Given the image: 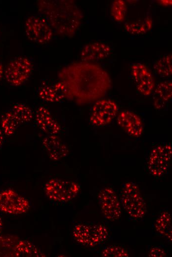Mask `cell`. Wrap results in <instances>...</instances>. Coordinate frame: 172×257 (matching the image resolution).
<instances>
[{"label": "cell", "mask_w": 172, "mask_h": 257, "mask_svg": "<svg viewBox=\"0 0 172 257\" xmlns=\"http://www.w3.org/2000/svg\"><path fill=\"white\" fill-rule=\"evenodd\" d=\"M172 222L171 214L167 210L162 212L155 223V229L160 235L172 240Z\"/></svg>", "instance_id": "d6986e66"}, {"label": "cell", "mask_w": 172, "mask_h": 257, "mask_svg": "<svg viewBox=\"0 0 172 257\" xmlns=\"http://www.w3.org/2000/svg\"><path fill=\"white\" fill-rule=\"evenodd\" d=\"M3 72H4L3 66L2 64V63L0 62V82L1 80L2 79V78L3 76Z\"/></svg>", "instance_id": "4dcf8cb0"}, {"label": "cell", "mask_w": 172, "mask_h": 257, "mask_svg": "<svg viewBox=\"0 0 172 257\" xmlns=\"http://www.w3.org/2000/svg\"><path fill=\"white\" fill-rule=\"evenodd\" d=\"M35 116L38 126L47 135H57L60 131L59 124L46 107L39 106L37 109Z\"/></svg>", "instance_id": "5bb4252c"}, {"label": "cell", "mask_w": 172, "mask_h": 257, "mask_svg": "<svg viewBox=\"0 0 172 257\" xmlns=\"http://www.w3.org/2000/svg\"><path fill=\"white\" fill-rule=\"evenodd\" d=\"M172 97V83L164 81L158 84L154 91L153 105L157 109L163 108Z\"/></svg>", "instance_id": "ac0fdd59"}, {"label": "cell", "mask_w": 172, "mask_h": 257, "mask_svg": "<svg viewBox=\"0 0 172 257\" xmlns=\"http://www.w3.org/2000/svg\"><path fill=\"white\" fill-rule=\"evenodd\" d=\"M73 235L80 244L88 247H96L107 241L109 233L106 227L101 224L80 223L75 226Z\"/></svg>", "instance_id": "277c9868"}, {"label": "cell", "mask_w": 172, "mask_h": 257, "mask_svg": "<svg viewBox=\"0 0 172 257\" xmlns=\"http://www.w3.org/2000/svg\"><path fill=\"white\" fill-rule=\"evenodd\" d=\"M11 111L20 124L28 123L33 118V113L31 109L23 103L15 104Z\"/></svg>", "instance_id": "d4e9b609"}, {"label": "cell", "mask_w": 172, "mask_h": 257, "mask_svg": "<svg viewBox=\"0 0 172 257\" xmlns=\"http://www.w3.org/2000/svg\"><path fill=\"white\" fill-rule=\"evenodd\" d=\"M2 227H3V222H2L1 218L0 217V234L1 232Z\"/></svg>", "instance_id": "1f68e13d"}, {"label": "cell", "mask_w": 172, "mask_h": 257, "mask_svg": "<svg viewBox=\"0 0 172 257\" xmlns=\"http://www.w3.org/2000/svg\"><path fill=\"white\" fill-rule=\"evenodd\" d=\"M172 157L171 144H160L153 148L149 155L147 168L150 174L155 177L165 174L170 166Z\"/></svg>", "instance_id": "52a82bcc"}, {"label": "cell", "mask_w": 172, "mask_h": 257, "mask_svg": "<svg viewBox=\"0 0 172 257\" xmlns=\"http://www.w3.org/2000/svg\"><path fill=\"white\" fill-rule=\"evenodd\" d=\"M25 31L27 39L38 44H45L53 37V31L43 17L30 16L25 22Z\"/></svg>", "instance_id": "ba28073f"}, {"label": "cell", "mask_w": 172, "mask_h": 257, "mask_svg": "<svg viewBox=\"0 0 172 257\" xmlns=\"http://www.w3.org/2000/svg\"><path fill=\"white\" fill-rule=\"evenodd\" d=\"M117 122L127 133L132 136L140 137L143 133L142 120L139 116L131 111H121L118 116Z\"/></svg>", "instance_id": "4fadbf2b"}, {"label": "cell", "mask_w": 172, "mask_h": 257, "mask_svg": "<svg viewBox=\"0 0 172 257\" xmlns=\"http://www.w3.org/2000/svg\"><path fill=\"white\" fill-rule=\"evenodd\" d=\"M118 111L117 104L109 99H99L94 102L90 116V123L95 126L102 127L112 122Z\"/></svg>", "instance_id": "30bf717a"}, {"label": "cell", "mask_w": 172, "mask_h": 257, "mask_svg": "<svg viewBox=\"0 0 172 257\" xmlns=\"http://www.w3.org/2000/svg\"><path fill=\"white\" fill-rule=\"evenodd\" d=\"M0 124L3 133L7 136L13 135L20 125L11 110L2 115Z\"/></svg>", "instance_id": "7402d4cb"}, {"label": "cell", "mask_w": 172, "mask_h": 257, "mask_svg": "<svg viewBox=\"0 0 172 257\" xmlns=\"http://www.w3.org/2000/svg\"><path fill=\"white\" fill-rule=\"evenodd\" d=\"M4 141V137L3 134V132L2 130L0 128V149L1 148Z\"/></svg>", "instance_id": "f546056e"}, {"label": "cell", "mask_w": 172, "mask_h": 257, "mask_svg": "<svg viewBox=\"0 0 172 257\" xmlns=\"http://www.w3.org/2000/svg\"><path fill=\"white\" fill-rule=\"evenodd\" d=\"M66 89V99L78 105L101 99L111 87V80L100 65L85 61L76 62L63 67L58 74Z\"/></svg>", "instance_id": "6da1fadb"}, {"label": "cell", "mask_w": 172, "mask_h": 257, "mask_svg": "<svg viewBox=\"0 0 172 257\" xmlns=\"http://www.w3.org/2000/svg\"><path fill=\"white\" fill-rule=\"evenodd\" d=\"M157 73L162 77H168L172 74V55L169 54L158 59L154 65Z\"/></svg>", "instance_id": "cb8c5ba5"}, {"label": "cell", "mask_w": 172, "mask_h": 257, "mask_svg": "<svg viewBox=\"0 0 172 257\" xmlns=\"http://www.w3.org/2000/svg\"><path fill=\"white\" fill-rule=\"evenodd\" d=\"M111 52V48L101 42H94L85 45L82 48L80 57L81 60L93 62L107 58Z\"/></svg>", "instance_id": "2e32d148"}, {"label": "cell", "mask_w": 172, "mask_h": 257, "mask_svg": "<svg viewBox=\"0 0 172 257\" xmlns=\"http://www.w3.org/2000/svg\"><path fill=\"white\" fill-rule=\"evenodd\" d=\"M37 5L42 17L58 35L72 37L82 22L83 13L74 0H39Z\"/></svg>", "instance_id": "7a4b0ae2"}, {"label": "cell", "mask_w": 172, "mask_h": 257, "mask_svg": "<svg viewBox=\"0 0 172 257\" xmlns=\"http://www.w3.org/2000/svg\"><path fill=\"white\" fill-rule=\"evenodd\" d=\"M97 199L101 211L106 219L115 221L119 219L122 206L119 197L112 188L106 187L100 190Z\"/></svg>", "instance_id": "9c48e42d"}, {"label": "cell", "mask_w": 172, "mask_h": 257, "mask_svg": "<svg viewBox=\"0 0 172 257\" xmlns=\"http://www.w3.org/2000/svg\"><path fill=\"white\" fill-rule=\"evenodd\" d=\"M103 257H128L129 253L126 249L119 245H111L104 248L101 252Z\"/></svg>", "instance_id": "4316f807"}, {"label": "cell", "mask_w": 172, "mask_h": 257, "mask_svg": "<svg viewBox=\"0 0 172 257\" xmlns=\"http://www.w3.org/2000/svg\"><path fill=\"white\" fill-rule=\"evenodd\" d=\"M30 207L28 201L11 189L0 192V210L5 213L18 214L26 213Z\"/></svg>", "instance_id": "8fae6325"}, {"label": "cell", "mask_w": 172, "mask_h": 257, "mask_svg": "<svg viewBox=\"0 0 172 257\" xmlns=\"http://www.w3.org/2000/svg\"><path fill=\"white\" fill-rule=\"evenodd\" d=\"M44 190L46 196L51 200L66 202L76 197L80 186L74 181L52 178L45 184Z\"/></svg>", "instance_id": "5b68a950"}, {"label": "cell", "mask_w": 172, "mask_h": 257, "mask_svg": "<svg viewBox=\"0 0 172 257\" xmlns=\"http://www.w3.org/2000/svg\"><path fill=\"white\" fill-rule=\"evenodd\" d=\"M42 143L49 158L52 161L60 160L68 154L67 146L57 135H47L43 138Z\"/></svg>", "instance_id": "9a60e30c"}, {"label": "cell", "mask_w": 172, "mask_h": 257, "mask_svg": "<svg viewBox=\"0 0 172 257\" xmlns=\"http://www.w3.org/2000/svg\"><path fill=\"white\" fill-rule=\"evenodd\" d=\"M127 12L126 2L123 0H115L113 1L111 8V14L117 22H123Z\"/></svg>", "instance_id": "484cf974"}, {"label": "cell", "mask_w": 172, "mask_h": 257, "mask_svg": "<svg viewBox=\"0 0 172 257\" xmlns=\"http://www.w3.org/2000/svg\"><path fill=\"white\" fill-rule=\"evenodd\" d=\"M18 240L13 236L0 235V257H15Z\"/></svg>", "instance_id": "603a6c76"}, {"label": "cell", "mask_w": 172, "mask_h": 257, "mask_svg": "<svg viewBox=\"0 0 172 257\" xmlns=\"http://www.w3.org/2000/svg\"><path fill=\"white\" fill-rule=\"evenodd\" d=\"M32 69V63L29 59L24 56H18L7 64L4 69L3 76L9 85L18 86L29 79Z\"/></svg>", "instance_id": "8992f818"}, {"label": "cell", "mask_w": 172, "mask_h": 257, "mask_svg": "<svg viewBox=\"0 0 172 257\" xmlns=\"http://www.w3.org/2000/svg\"><path fill=\"white\" fill-rule=\"evenodd\" d=\"M124 26L126 30L130 34L142 35L152 29L153 20L150 16H147L143 19L126 23Z\"/></svg>", "instance_id": "ffe728a7"}, {"label": "cell", "mask_w": 172, "mask_h": 257, "mask_svg": "<svg viewBox=\"0 0 172 257\" xmlns=\"http://www.w3.org/2000/svg\"><path fill=\"white\" fill-rule=\"evenodd\" d=\"M43 255L42 252L32 243L18 240L16 246L15 257H42Z\"/></svg>", "instance_id": "44dd1931"}, {"label": "cell", "mask_w": 172, "mask_h": 257, "mask_svg": "<svg viewBox=\"0 0 172 257\" xmlns=\"http://www.w3.org/2000/svg\"><path fill=\"white\" fill-rule=\"evenodd\" d=\"M38 94L45 102H59L66 99V89L63 83L59 81L52 85L42 86L38 90Z\"/></svg>", "instance_id": "e0dca14e"}, {"label": "cell", "mask_w": 172, "mask_h": 257, "mask_svg": "<svg viewBox=\"0 0 172 257\" xmlns=\"http://www.w3.org/2000/svg\"><path fill=\"white\" fill-rule=\"evenodd\" d=\"M158 1L161 5L165 6H171L172 4V0H160Z\"/></svg>", "instance_id": "f1b7e54d"}, {"label": "cell", "mask_w": 172, "mask_h": 257, "mask_svg": "<svg viewBox=\"0 0 172 257\" xmlns=\"http://www.w3.org/2000/svg\"><path fill=\"white\" fill-rule=\"evenodd\" d=\"M121 206L132 219L143 218L146 213V205L139 187L132 182H126L120 192Z\"/></svg>", "instance_id": "3957f363"}, {"label": "cell", "mask_w": 172, "mask_h": 257, "mask_svg": "<svg viewBox=\"0 0 172 257\" xmlns=\"http://www.w3.org/2000/svg\"><path fill=\"white\" fill-rule=\"evenodd\" d=\"M131 72L138 91L145 96L151 94L155 87V81L148 67L142 63H134L131 66Z\"/></svg>", "instance_id": "7c38bea8"}, {"label": "cell", "mask_w": 172, "mask_h": 257, "mask_svg": "<svg viewBox=\"0 0 172 257\" xmlns=\"http://www.w3.org/2000/svg\"><path fill=\"white\" fill-rule=\"evenodd\" d=\"M148 255L151 257H164L167 256V254L162 248L154 246L149 250Z\"/></svg>", "instance_id": "83f0119b"}]
</instances>
